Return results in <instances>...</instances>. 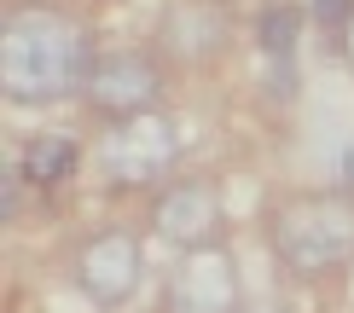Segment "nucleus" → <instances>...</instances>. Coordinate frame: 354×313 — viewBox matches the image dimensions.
Here are the masks:
<instances>
[{
    "label": "nucleus",
    "mask_w": 354,
    "mask_h": 313,
    "mask_svg": "<svg viewBox=\"0 0 354 313\" xmlns=\"http://www.w3.org/2000/svg\"><path fill=\"white\" fill-rule=\"evenodd\" d=\"M157 93H163V70L157 58H145L134 47L122 53H99L93 76H87V104L99 116H134V111H157Z\"/></svg>",
    "instance_id": "423d86ee"
},
{
    "label": "nucleus",
    "mask_w": 354,
    "mask_h": 313,
    "mask_svg": "<svg viewBox=\"0 0 354 313\" xmlns=\"http://www.w3.org/2000/svg\"><path fill=\"white\" fill-rule=\"evenodd\" d=\"M70 162H76V145H70L64 133H41V140H29L18 174H24V180H35V186H53V180H64V174H70Z\"/></svg>",
    "instance_id": "6e6552de"
},
{
    "label": "nucleus",
    "mask_w": 354,
    "mask_h": 313,
    "mask_svg": "<svg viewBox=\"0 0 354 313\" xmlns=\"http://www.w3.org/2000/svg\"><path fill=\"white\" fill-rule=\"evenodd\" d=\"M273 249L297 278H319L354 261V203L308 191L273 209Z\"/></svg>",
    "instance_id": "f03ea898"
},
{
    "label": "nucleus",
    "mask_w": 354,
    "mask_h": 313,
    "mask_svg": "<svg viewBox=\"0 0 354 313\" xmlns=\"http://www.w3.org/2000/svg\"><path fill=\"white\" fill-rule=\"evenodd\" d=\"M151 232L174 249H198L221 232V191L209 180H174L151 203Z\"/></svg>",
    "instance_id": "0eeeda50"
},
{
    "label": "nucleus",
    "mask_w": 354,
    "mask_h": 313,
    "mask_svg": "<svg viewBox=\"0 0 354 313\" xmlns=\"http://www.w3.org/2000/svg\"><path fill=\"white\" fill-rule=\"evenodd\" d=\"M174 162H180V133L163 111L116 116L111 133L99 140V169L111 174V186H128V191L163 186Z\"/></svg>",
    "instance_id": "7ed1b4c3"
},
{
    "label": "nucleus",
    "mask_w": 354,
    "mask_h": 313,
    "mask_svg": "<svg viewBox=\"0 0 354 313\" xmlns=\"http://www.w3.org/2000/svg\"><path fill=\"white\" fill-rule=\"evenodd\" d=\"M343 58L354 64V12H348V23H343Z\"/></svg>",
    "instance_id": "9d476101"
},
{
    "label": "nucleus",
    "mask_w": 354,
    "mask_h": 313,
    "mask_svg": "<svg viewBox=\"0 0 354 313\" xmlns=\"http://www.w3.org/2000/svg\"><path fill=\"white\" fill-rule=\"evenodd\" d=\"M163 313H239V261L221 244L180 249L169 285H163Z\"/></svg>",
    "instance_id": "20e7f679"
},
{
    "label": "nucleus",
    "mask_w": 354,
    "mask_h": 313,
    "mask_svg": "<svg viewBox=\"0 0 354 313\" xmlns=\"http://www.w3.org/2000/svg\"><path fill=\"white\" fill-rule=\"evenodd\" d=\"M93 76V47L82 23L47 6L12 12L0 29V93L12 104H58L87 93Z\"/></svg>",
    "instance_id": "f257e3e1"
},
{
    "label": "nucleus",
    "mask_w": 354,
    "mask_h": 313,
    "mask_svg": "<svg viewBox=\"0 0 354 313\" xmlns=\"http://www.w3.org/2000/svg\"><path fill=\"white\" fill-rule=\"evenodd\" d=\"M145 273V249L134 232H99L76 249V285L93 307H122L140 290Z\"/></svg>",
    "instance_id": "39448f33"
},
{
    "label": "nucleus",
    "mask_w": 354,
    "mask_h": 313,
    "mask_svg": "<svg viewBox=\"0 0 354 313\" xmlns=\"http://www.w3.org/2000/svg\"><path fill=\"white\" fill-rule=\"evenodd\" d=\"M297 29H302V12H297V6H273L268 18H261V47L290 58V47H297Z\"/></svg>",
    "instance_id": "1a4fd4ad"
},
{
    "label": "nucleus",
    "mask_w": 354,
    "mask_h": 313,
    "mask_svg": "<svg viewBox=\"0 0 354 313\" xmlns=\"http://www.w3.org/2000/svg\"><path fill=\"white\" fill-rule=\"evenodd\" d=\"M239 313H285V307H273V302H250V307H239Z\"/></svg>",
    "instance_id": "9b49d317"
}]
</instances>
